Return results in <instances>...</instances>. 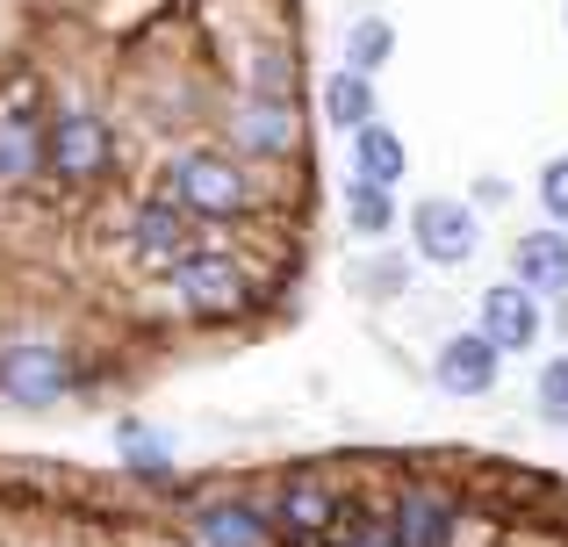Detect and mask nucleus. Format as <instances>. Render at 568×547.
I'll return each instance as SVG.
<instances>
[{
  "label": "nucleus",
  "mask_w": 568,
  "mask_h": 547,
  "mask_svg": "<svg viewBox=\"0 0 568 547\" xmlns=\"http://www.w3.org/2000/svg\"><path fill=\"white\" fill-rule=\"evenodd\" d=\"M159 188L194 216V231L245 224V216L260 210V181H252V166L231 144H181V152L166 159V181Z\"/></svg>",
  "instance_id": "obj_1"
},
{
  "label": "nucleus",
  "mask_w": 568,
  "mask_h": 547,
  "mask_svg": "<svg viewBox=\"0 0 568 547\" xmlns=\"http://www.w3.org/2000/svg\"><path fill=\"white\" fill-rule=\"evenodd\" d=\"M159 288H166V303L181 310L187 324H237L252 303H260V281L237 253H223V245H194L187 260H173L166 274H159Z\"/></svg>",
  "instance_id": "obj_2"
},
{
  "label": "nucleus",
  "mask_w": 568,
  "mask_h": 547,
  "mask_svg": "<svg viewBox=\"0 0 568 547\" xmlns=\"http://www.w3.org/2000/svg\"><path fill=\"white\" fill-rule=\"evenodd\" d=\"M115 173V123L87 101H51L43 123V181H58L65 195H87Z\"/></svg>",
  "instance_id": "obj_3"
},
{
  "label": "nucleus",
  "mask_w": 568,
  "mask_h": 547,
  "mask_svg": "<svg viewBox=\"0 0 568 547\" xmlns=\"http://www.w3.org/2000/svg\"><path fill=\"white\" fill-rule=\"evenodd\" d=\"M346 505H353V490L324 462L281 468L274 497H266V511H274V540L281 547H324V540H332V526L346 519Z\"/></svg>",
  "instance_id": "obj_4"
},
{
  "label": "nucleus",
  "mask_w": 568,
  "mask_h": 547,
  "mask_svg": "<svg viewBox=\"0 0 568 547\" xmlns=\"http://www.w3.org/2000/svg\"><path fill=\"white\" fill-rule=\"evenodd\" d=\"M80 389V367H72L65 338H0V404L22 411V418H43L65 396Z\"/></svg>",
  "instance_id": "obj_5"
},
{
  "label": "nucleus",
  "mask_w": 568,
  "mask_h": 547,
  "mask_svg": "<svg viewBox=\"0 0 568 547\" xmlns=\"http://www.w3.org/2000/svg\"><path fill=\"white\" fill-rule=\"evenodd\" d=\"M403 239H410L417 267H468L483 253V210L468 195H425V202H403Z\"/></svg>",
  "instance_id": "obj_6"
},
{
  "label": "nucleus",
  "mask_w": 568,
  "mask_h": 547,
  "mask_svg": "<svg viewBox=\"0 0 568 547\" xmlns=\"http://www.w3.org/2000/svg\"><path fill=\"white\" fill-rule=\"evenodd\" d=\"M310 138V115L303 101H260V94H237L231 115H223V144H231L245 166H260V159H295Z\"/></svg>",
  "instance_id": "obj_7"
},
{
  "label": "nucleus",
  "mask_w": 568,
  "mask_h": 547,
  "mask_svg": "<svg viewBox=\"0 0 568 547\" xmlns=\"http://www.w3.org/2000/svg\"><path fill=\"white\" fill-rule=\"evenodd\" d=\"M187 547H281L274 540V511L266 497H245V490H209L181 505V526H173Z\"/></svg>",
  "instance_id": "obj_8"
},
{
  "label": "nucleus",
  "mask_w": 568,
  "mask_h": 547,
  "mask_svg": "<svg viewBox=\"0 0 568 547\" xmlns=\"http://www.w3.org/2000/svg\"><path fill=\"white\" fill-rule=\"evenodd\" d=\"M194 245H202V231H194V216L166 195V188H152V195L123 216V253H130V267L152 274V281L166 274L173 260H187Z\"/></svg>",
  "instance_id": "obj_9"
},
{
  "label": "nucleus",
  "mask_w": 568,
  "mask_h": 547,
  "mask_svg": "<svg viewBox=\"0 0 568 547\" xmlns=\"http://www.w3.org/2000/svg\"><path fill=\"white\" fill-rule=\"evenodd\" d=\"M43 123L51 101L37 80H0V188L43 181Z\"/></svg>",
  "instance_id": "obj_10"
},
{
  "label": "nucleus",
  "mask_w": 568,
  "mask_h": 547,
  "mask_svg": "<svg viewBox=\"0 0 568 547\" xmlns=\"http://www.w3.org/2000/svg\"><path fill=\"white\" fill-rule=\"evenodd\" d=\"M388 526H396L403 547H460V526H468V497L454 483L410 476L388 490Z\"/></svg>",
  "instance_id": "obj_11"
},
{
  "label": "nucleus",
  "mask_w": 568,
  "mask_h": 547,
  "mask_svg": "<svg viewBox=\"0 0 568 547\" xmlns=\"http://www.w3.org/2000/svg\"><path fill=\"white\" fill-rule=\"evenodd\" d=\"M475 332H483L489 346L504 353V361H518V353H540V338H547V303H540V295H526L511 274H504V281H489V288L475 295Z\"/></svg>",
  "instance_id": "obj_12"
},
{
  "label": "nucleus",
  "mask_w": 568,
  "mask_h": 547,
  "mask_svg": "<svg viewBox=\"0 0 568 547\" xmlns=\"http://www.w3.org/2000/svg\"><path fill=\"white\" fill-rule=\"evenodd\" d=\"M497 375H504V353L489 346L475 324L468 332H446L439 346H432V389H446V396H489Z\"/></svg>",
  "instance_id": "obj_13"
},
{
  "label": "nucleus",
  "mask_w": 568,
  "mask_h": 547,
  "mask_svg": "<svg viewBox=\"0 0 568 547\" xmlns=\"http://www.w3.org/2000/svg\"><path fill=\"white\" fill-rule=\"evenodd\" d=\"M511 281L540 303H561L568 295V231L540 224V231H518L511 239Z\"/></svg>",
  "instance_id": "obj_14"
},
{
  "label": "nucleus",
  "mask_w": 568,
  "mask_h": 547,
  "mask_svg": "<svg viewBox=\"0 0 568 547\" xmlns=\"http://www.w3.org/2000/svg\"><path fill=\"white\" fill-rule=\"evenodd\" d=\"M338 224H346L353 245H388L403 231V188H375V181H353L338 188Z\"/></svg>",
  "instance_id": "obj_15"
},
{
  "label": "nucleus",
  "mask_w": 568,
  "mask_h": 547,
  "mask_svg": "<svg viewBox=\"0 0 568 547\" xmlns=\"http://www.w3.org/2000/svg\"><path fill=\"white\" fill-rule=\"evenodd\" d=\"M346 173L353 181H375V188H403V173H410V144H403V130L375 115V123H361L346 138Z\"/></svg>",
  "instance_id": "obj_16"
},
{
  "label": "nucleus",
  "mask_w": 568,
  "mask_h": 547,
  "mask_svg": "<svg viewBox=\"0 0 568 547\" xmlns=\"http://www.w3.org/2000/svg\"><path fill=\"white\" fill-rule=\"evenodd\" d=\"M245 94L260 101H303V65L288 43H252L245 51Z\"/></svg>",
  "instance_id": "obj_17"
},
{
  "label": "nucleus",
  "mask_w": 568,
  "mask_h": 547,
  "mask_svg": "<svg viewBox=\"0 0 568 547\" xmlns=\"http://www.w3.org/2000/svg\"><path fill=\"white\" fill-rule=\"evenodd\" d=\"M375 115H382V101H375V80H367V72L338 65L332 80H324V123H332L338 138H353V130L375 123Z\"/></svg>",
  "instance_id": "obj_18"
},
{
  "label": "nucleus",
  "mask_w": 568,
  "mask_h": 547,
  "mask_svg": "<svg viewBox=\"0 0 568 547\" xmlns=\"http://www.w3.org/2000/svg\"><path fill=\"white\" fill-rule=\"evenodd\" d=\"M115 439H123V476H138V483H173V433H152V425L123 418V425H115Z\"/></svg>",
  "instance_id": "obj_19"
},
{
  "label": "nucleus",
  "mask_w": 568,
  "mask_h": 547,
  "mask_svg": "<svg viewBox=\"0 0 568 547\" xmlns=\"http://www.w3.org/2000/svg\"><path fill=\"white\" fill-rule=\"evenodd\" d=\"M338 65L382 80V72L396 65V22H388V14H361V22L346 29V58H338Z\"/></svg>",
  "instance_id": "obj_20"
},
{
  "label": "nucleus",
  "mask_w": 568,
  "mask_h": 547,
  "mask_svg": "<svg viewBox=\"0 0 568 547\" xmlns=\"http://www.w3.org/2000/svg\"><path fill=\"white\" fill-rule=\"evenodd\" d=\"M410 274H417V260L396 253V245H382L375 260L353 267V295H367V303H403V295H410Z\"/></svg>",
  "instance_id": "obj_21"
},
{
  "label": "nucleus",
  "mask_w": 568,
  "mask_h": 547,
  "mask_svg": "<svg viewBox=\"0 0 568 547\" xmlns=\"http://www.w3.org/2000/svg\"><path fill=\"white\" fill-rule=\"evenodd\" d=\"M324 547H403V540H396V526H388V497H382V505L353 497L346 519L332 526V540H324Z\"/></svg>",
  "instance_id": "obj_22"
},
{
  "label": "nucleus",
  "mask_w": 568,
  "mask_h": 547,
  "mask_svg": "<svg viewBox=\"0 0 568 547\" xmlns=\"http://www.w3.org/2000/svg\"><path fill=\"white\" fill-rule=\"evenodd\" d=\"M532 418L555 425V433H568V353L540 361V375H532Z\"/></svg>",
  "instance_id": "obj_23"
},
{
  "label": "nucleus",
  "mask_w": 568,
  "mask_h": 547,
  "mask_svg": "<svg viewBox=\"0 0 568 547\" xmlns=\"http://www.w3.org/2000/svg\"><path fill=\"white\" fill-rule=\"evenodd\" d=\"M532 195H540V216H547V224L568 231V152L540 159V173H532Z\"/></svg>",
  "instance_id": "obj_24"
},
{
  "label": "nucleus",
  "mask_w": 568,
  "mask_h": 547,
  "mask_svg": "<svg viewBox=\"0 0 568 547\" xmlns=\"http://www.w3.org/2000/svg\"><path fill=\"white\" fill-rule=\"evenodd\" d=\"M468 202H475V210H489V202H511V188H504V181H475Z\"/></svg>",
  "instance_id": "obj_25"
},
{
  "label": "nucleus",
  "mask_w": 568,
  "mask_h": 547,
  "mask_svg": "<svg viewBox=\"0 0 568 547\" xmlns=\"http://www.w3.org/2000/svg\"><path fill=\"white\" fill-rule=\"evenodd\" d=\"M159 547H187V540H159Z\"/></svg>",
  "instance_id": "obj_26"
},
{
  "label": "nucleus",
  "mask_w": 568,
  "mask_h": 547,
  "mask_svg": "<svg viewBox=\"0 0 568 547\" xmlns=\"http://www.w3.org/2000/svg\"><path fill=\"white\" fill-rule=\"evenodd\" d=\"M561 29H568V0H561Z\"/></svg>",
  "instance_id": "obj_27"
}]
</instances>
